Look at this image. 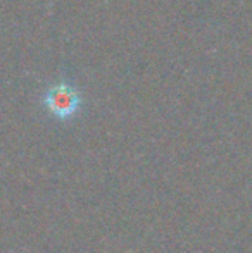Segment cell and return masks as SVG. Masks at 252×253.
Returning <instances> with one entry per match:
<instances>
[{"label": "cell", "mask_w": 252, "mask_h": 253, "mask_svg": "<svg viewBox=\"0 0 252 253\" xmlns=\"http://www.w3.org/2000/svg\"><path fill=\"white\" fill-rule=\"evenodd\" d=\"M42 103L52 117L59 121H69L80 112L83 105V95L76 84L61 80L47 86L42 95Z\"/></svg>", "instance_id": "6da1fadb"}]
</instances>
